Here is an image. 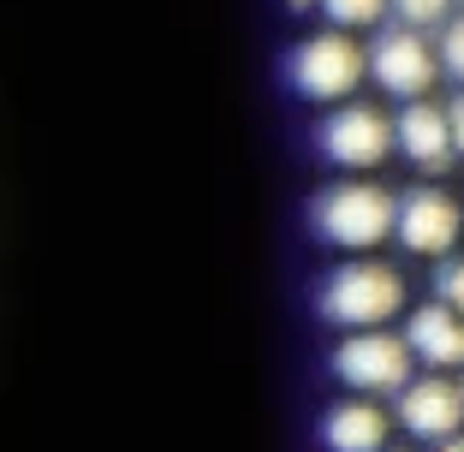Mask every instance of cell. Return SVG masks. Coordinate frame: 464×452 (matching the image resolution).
<instances>
[{
  "instance_id": "cell-1",
  "label": "cell",
  "mask_w": 464,
  "mask_h": 452,
  "mask_svg": "<svg viewBox=\"0 0 464 452\" xmlns=\"http://www.w3.org/2000/svg\"><path fill=\"white\" fill-rule=\"evenodd\" d=\"M399 310H405V274H399L393 262H375V256H345L315 286V315L328 328H345V333L382 328Z\"/></svg>"
},
{
  "instance_id": "cell-2",
  "label": "cell",
  "mask_w": 464,
  "mask_h": 452,
  "mask_svg": "<svg viewBox=\"0 0 464 452\" xmlns=\"http://www.w3.org/2000/svg\"><path fill=\"white\" fill-rule=\"evenodd\" d=\"M310 233L345 256H369L375 245L393 238V191L375 178H340L322 185L310 203Z\"/></svg>"
},
{
  "instance_id": "cell-3",
  "label": "cell",
  "mask_w": 464,
  "mask_h": 452,
  "mask_svg": "<svg viewBox=\"0 0 464 452\" xmlns=\"http://www.w3.org/2000/svg\"><path fill=\"white\" fill-rule=\"evenodd\" d=\"M286 83L298 101L315 108H340L352 101V90L363 83V42L352 30H315L286 54Z\"/></svg>"
},
{
  "instance_id": "cell-4",
  "label": "cell",
  "mask_w": 464,
  "mask_h": 452,
  "mask_svg": "<svg viewBox=\"0 0 464 452\" xmlns=\"http://www.w3.org/2000/svg\"><path fill=\"white\" fill-rule=\"evenodd\" d=\"M315 155L340 173H375L393 155V113H382L375 101H340L328 108V120L315 125Z\"/></svg>"
},
{
  "instance_id": "cell-5",
  "label": "cell",
  "mask_w": 464,
  "mask_h": 452,
  "mask_svg": "<svg viewBox=\"0 0 464 452\" xmlns=\"http://www.w3.org/2000/svg\"><path fill=\"white\" fill-rule=\"evenodd\" d=\"M328 370H334V381H340L345 393L375 399V393H399L417 363H411V351H405L399 333L363 328V333H345V340L328 351Z\"/></svg>"
},
{
  "instance_id": "cell-6",
  "label": "cell",
  "mask_w": 464,
  "mask_h": 452,
  "mask_svg": "<svg viewBox=\"0 0 464 452\" xmlns=\"http://www.w3.org/2000/svg\"><path fill=\"white\" fill-rule=\"evenodd\" d=\"M363 78H375L393 101H423L435 90L440 66H435V48L423 42V30L393 24L363 48Z\"/></svg>"
},
{
  "instance_id": "cell-7",
  "label": "cell",
  "mask_w": 464,
  "mask_h": 452,
  "mask_svg": "<svg viewBox=\"0 0 464 452\" xmlns=\"http://www.w3.org/2000/svg\"><path fill=\"white\" fill-rule=\"evenodd\" d=\"M464 233V215L459 203H452L447 191H435V185H417V191L393 197V238L405 245V256H452V245H459Z\"/></svg>"
},
{
  "instance_id": "cell-8",
  "label": "cell",
  "mask_w": 464,
  "mask_h": 452,
  "mask_svg": "<svg viewBox=\"0 0 464 452\" xmlns=\"http://www.w3.org/2000/svg\"><path fill=\"white\" fill-rule=\"evenodd\" d=\"M393 423L405 428L411 440H447V435H459V423H464V399L447 375H411L393 393Z\"/></svg>"
},
{
  "instance_id": "cell-9",
  "label": "cell",
  "mask_w": 464,
  "mask_h": 452,
  "mask_svg": "<svg viewBox=\"0 0 464 452\" xmlns=\"http://www.w3.org/2000/svg\"><path fill=\"white\" fill-rule=\"evenodd\" d=\"M393 155H405L417 173H447L452 167V131L440 101H399L393 113Z\"/></svg>"
},
{
  "instance_id": "cell-10",
  "label": "cell",
  "mask_w": 464,
  "mask_h": 452,
  "mask_svg": "<svg viewBox=\"0 0 464 452\" xmlns=\"http://www.w3.org/2000/svg\"><path fill=\"white\" fill-rule=\"evenodd\" d=\"M405 351L411 363H423V370H464V315H452L447 303H423V310L405 315Z\"/></svg>"
},
{
  "instance_id": "cell-11",
  "label": "cell",
  "mask_w": 464,
  "mask_h": 452,
  "mask_svg": "<svg viewBox=\"0 0 464 452\" xmlns=\"http://www.w3.org/2000/svg\"><path fill=\"white\" fill-rule=\"evenodd\" d=\"M393 435V417L375 405V399H340L322 411V447L328 452H382Z\"/></svg>"
},
{
  "instance_id": "cell-12",
  "label": "cell",
  "mask_w": 464,
  "mask_h": 452,
  "mask_svg": "<svg viewBox=\"0 0 464 452\" xmlns=\"http://www.w3.org/2000/svg\"><path fill=\"white\" fill-rule=\"evenodd\" d=\"M328 30H369L387 18V0H315Z\"/></svg>"
},
{
  "instance_id": "cell-13",
  "label": "cell",
  "mask_w": 464,
  "mask_h": 452,
  "mask_svg": "<svg viewBox=\"0 0 464 452\" xmlns=\"http://www.w3.org/2000/svg\"><path fill=\"white\" fill-rule=\"evenodd\" d=\"M387 13H393L405 30H435V24L452 18V0H387Z\"/></svg>"
},
{
  "instance_id": "cell-14",
  "label": "cell",
  "mask_w": 464,
  "mask_h": 452,
  "mask_svg": "<svg viewBox=\"0 0 464 452\" xmlns=\"http://www.w3.org/2000/svg\"><path fill=\"white\" fill-rule=\"evenodd\" d=\"M435 66L447 72V78H459V83H464V13L440 24V48H435Z\"/></svg>"
},
{
  "instance_id": "cell-15",
  "label": "cell",
  "mask_w": 464,
  "mask_h": 452,
  "mask_svg": "<svg viewBox=\"0 0 464 452\" xmlns=\"http://www.w3.org/2000/svg\"><path fill=\"white\" fill-rule=\"evenodd\" d=\"M435 303H447L452 315H464V256H440V268H435Z\"/></svg>"
},
{
  "instance_id": "cell-16",
  "label": "cell",
  "mask_w": 464,
  "mask_h": 452,
  "mask_svg": "<svg viewBox=\"0 0 464 452\" xmlns=\"http://www.w3.org/2000/svg\"><path fill=\"white\" fill-rule=\"evenodd\" d=\"M447 131H452V155L464 161V96H459V101L447 108Z\"/></svg>"
},
{
  "instance_id": "cell-17",
  "label": "cell",
  "mask_w": 464,
  "mask_h": 452,
  "mask_svg": "<svg viewBox=\"0 0 464 452\" xmlns=\"http://www.w3.org/2000/svg\"><path fill=\"white\" fill-rule=\"evenodd\" d=\"M435 452H464V428H459V435H447V440H435Z\"/></svg>"
},
{
  "instance_id": "cell-18",
  "label": "cell",
  "mask_w": 464,
  "mask_h": 452,
  "mask_svg": "<svg viewBox=\"0 0 464 452\" xmlns=\"http://www.w3.org/2000/svg\"><path fill=\"white\" fill-rule=\"evenodd\" d=\"M382 452H405V447H382Z\"/></svg>"
},
{
  "instance_id": "cell-19",
  "label": "cell",
  "mask_w": 464,
  "mask_h": 452,
  "mask_svg": "<svg viewBox=\"0 0 464 452\" xmlns=\"http://www.w3.org/2000/svg\"><path fill=\"white\" fill-rule=\"evenodd\" d=\"M459 399H464V381H459Z\"/></svg>"
}]
</instances>
